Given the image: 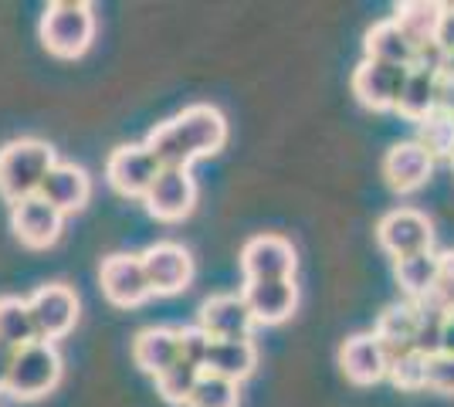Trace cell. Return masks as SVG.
I'll list each match as a JSON object with an SVG mask.
<instances>
[{
	"label": "cell",
	"mask_w": 454,
	"mask_h": 407,
	"mask_svg": "<svg viewBox=\"0 0 454 407\" xmlns=\"http://www.w3.org/2000/svg\"><path fill=\"white\" fill-rule=\"evenodd\" d=\"M373 336L380 340V347L387 353V360H394L400 353H411L417 343V306L414 302H394L380 312L377 330Z\"/></svg>",
	"instance_id": "cell-19"
},
{
	"label": "cell",
	"mask_w": 454,
	"mask_h": 407,
	"mask_svg": "<svg viewBox=\"0 0 454 407\" xmlns=\"http://www.w3.org/2000/svg\"><path fill=\"white\" fill-rule=\"evenodd\" d=\"M160 163L156 156L146 150V143H129V146H119L113 150L109 163H106V176L113 184L115 194L122 197H146L150 187L160 176Z\"/></svg>",
	"instance_id": "cell-8"
},
{
	"label": "cell",
	"mask_w": 454,
	"mask_h": 407,
	"mask_svg": "<svg viewBox=\"0 0 454 407\" xmlns=\"http://www.w3.org/2000/svg\"><path fill=\"white\" fill-rule=\"evenodd\" d=\"M407 72H411V68L363 59L360 68L353 72V96L360 98L366 109H377V113L397 109V98H400L403 82H407Z\"/></svg>",
	"instance_id": "cell-11"
},
{
	"label": "cell",
	"mask_w": 454,
	"mask_h": 407,
	"mask_svg": "<svg viewBox=\"0 0 454 407\" xmlns=\"http://www.w3.org/2000/svg\"><path fill=\"white\" fill-rule=\"evenodd\" d=\"M441 11H444V4H427V0H411V4H400L397 7V24L400 31L411 38L417 51L420 48H427V44H434V35H437V20H441Z\"/></svg>",
	"instance_id": "cell-26"
},
{
	"label": "cell",
	"mask_w": 454,
	"mask_h": 407,
	"mask_svg": "<svg viewBox=\"0 0 454 407\" xmlns=\"http://www.w3.org/2000/svg\"><path fill=\"white\" fill-rule=\"evenodd\" d=\"M31 316H35V330L38 340L44 343H55L61 336L75 330L78 323V295L75 289H68L65 282H51V286H41L31 299Z\"/></svg>",
	"instance_id": "cell-5"
},
{
	"label": "cell",
	"mask_w": 454,
	"mask_h": 407,
	"mask_svg": "<svg viewBox=\"0 0 454 407\" xmlns=\"http://www.w3.org/2000/svg\"><path fill=\"white\" fill-rule=\"evenodd\" d=\"M55 163V150L44 139H31V136L11 139L0 150V197L11 200V204L38 197L41 184L51 174Z\"/></svg>",
	"instance_id": "cell-2"
},
{
	"label": "cell",
	"mask_w": 454,
	"mask_h": 407,
	"mask_svg": "<svg viewBox=\"0 0 454 407\" xmlns=\"http://www.w3.org/2000/svg\"><path fill=\"white\" fill-rule=\"evenodd\" d=\"M400 292L407 295V302H420L424 295H431V289L437 286V275H441V254L434 252H420L411 258H397L394 265Z\"/></svg>",
	"instance_id": "cell-24"
},
{
	"label": "cell",
	"mask_w": 454,
	"mask_h": 407,
	"mask_svg": "<svg viewBox=\"0 0 454 407\" xmlns=\"http://www.w3.org/2000/svg\"><path fill=\"white\" fill-rule=\"evenodd\" d=\"M451 170H454V156H451Z\"/></svg>",
	"instance_id": "cell-38"
},
{
	"label": "cell",
	"mask_w": 454,
	"mask_h": 407,
	"mask_svg": "<svg viewBox=\"0 0 454 407\" xmlns=\"http://www.w3.org/2000/svg\"><path fill=\"white\" fill-rule=\"evenodd\" d=\"M245 302L251 309V319L262 323V326H278L285 323L295 302H299V289L292 278H271V282H247L245 286Z\"/></svg>",
	"instance_id": "cell-16"
},
{
	"label": "cell",
	"mask_w": 454,
	"mask_h": 407,
	"mask_svg": "<svg viewBox=\"0 0 454 407\" xmlns=\"http://www.w3.org/2000/svg\"><path fill=\"white\" fill-rule=\"evenodd\" d=\"M38 197H44L55 211L75 214L89 204V197H92V180H89V174H85L82 167H75V163H55L51 174L44 176Z\"/></svg>",
	"instance_id": "cell-18"
},
{
	"label": "cell",
	"mask_w": 454,
	"mask_h": 407,
	"mask_svg": "<svg viewBox=\"0 0 454 407\" xmlns=\"http://www.w3.org/2000/svg\"><path fill=\"white\" fill-rule=\"evenodd\" d=\"M197 326L207 333L210 340H251V309L245 295H210L197 312Z\"/></svg>",
	"instance_id": "cell-14"
},
{
	"label": "cell",
	"mask_w": 454,
	"mask_h": 407,
	"mask_svg": "<svg viewBox=\"0 0 454 407\" xmlns=\"http://www.w3.org/2000/svg\"><path fill=\"white\" fill-rule=\"evenodd\" d=\"M176 336H180V360H187V364H193V367L204 370V364H207V353H210V343H214V340H210L200 326L176 330Z\"/></svg>",
	"instance_id": "cell-32"
},
{
	"label": "cell",
	"mask_w": 454,
	"mask_h": 407,
	"mask_svg": "<svg viewBox=\"0 0 454 407\" xmlns=\"http://www.w3.org/2000/svg\"><path fill=\"white\" fill-rule=\"evenodd\" d=\"M441 353L454 356V312L444 319V333H441Z\"/></svg>",
	"instance_id": "cell-36"
},
{
	"label": "cell",
	"mask_w": 454,
	"mask_h": 407,
	"mask_svg": "<svg viewBox=\"0 0 454 407\" xmlns=\"http://www.w3.org/2000/svg\"><path fill=\"white\" fill-rule=\"evenodd\" d=\"M441 75L454 82V51H451V55H444V68H441Z\"/></svg>",
	"instance_id": "cell-37"
},
{
	"label": "cell",
	"mask_w": 454,
	"mask_h": 407,
	"mask_svg": "<svg viewBox=\"0 0 454 407\" xmlns=\"http://www.w3.org/2000/svg\"><path fill=\"white\" fill-rule=\"evenodd\" d=\"M58 380H61V353L55 349V343L38 340L14 353V367L4 390L14 401H38L48 390H55Z\"/></svg>",
	"instance_id": "cell-4"
},
{
	"label": "cell",
	"mask_w": 454,
	"mask_h": 407,
	"mask_svg": "<svg viewBox=\"0 0 454 407\" xmlns=\"http://www.w3.org/2000/svg\"><path fill=\"white\" fill-rule=\"evenodd\" d=\"M366 59L383 61V65H400V68H414L417 61V48L411 44V38L400 31V24L394 18L380 20L366 31Z\"/></svg>",
	"instance_id": "cell-22"
},
{
	"label": "cell",
	"mask_w": 454,
	"mask_h": 407,
	"mask_svg": "<svg viewBox=\"0 0 454 407\" xmlns=\"http://www.w3.org/2000/svg\"><path fill=\"white\" fill-rule=\"evenodd\" d=\"M146 200V211L156 217V221H184L193 204H197V184L190 170H160L156 184L150 187V194L143 197Z\"/></svg>",
	"instance_id": "cell-13"
},
{
	"label": "cell",
	"mask_w": 454,
	"mask_h": 407,
	"mask_svg": "<svg viewBox=\"0 0 454 407\" xmlns=\"http://www.w3.org/2000/svg\"><path fill=\"white\" fill-rule=\"evenodd\" d=\"M133 360L136 367L150 377H160L180 360V336L170 326H150L133 340Z\"/></svg>",
	"instance_id": "cell-20"
},
{
	"label": "cell",
	"mask_w": 454,
	"mask_h": 407,
	"mask_svg": "<svg viewBox=\"0 0 454 407\" xmlns=\"http://www.w3.org/2000/svg\"><path fill=\"white\" fill-rule=\"evenodd\" d=\"M427 387L437 394H454V356L448 353L427 356Z\"/></svg>",
	"instance_id": "cell-33"
},
{
	"label": "cell",
	"mask_w": 454,
	"mask_h": 407,
	"mask_svg": "<svg viewBox=\"0 0 454 407\" xmlns=\"http://www.w3.org/2000/svg\"><path fill=\"white\" fill-rule=\"evenodd\" d=\"M340 367L353 384L370 387V384H380L387 377L390 360H387V353L373 333H360V336H349L340 347Z\"/></svg>",
	"instance_id": "cell-17"
},
{
	"label": "cell",
	"mask_w": 454,
	"mask_h": 407,
	"mask_svg": "<svg viewBox=\"0 0 454 407\" xmlns=\"http://www.w3.org/2000/svg\"><path fill=\"white\" fill-rule=\"evenodd\" d=\"M387 377L397 384L400 390H424L427 387V356L424 353H400L390 360V370H387Z\"/></svg>",
	"instance_id": "cell-31"
},
{
	"label": "cell",
	"mask_w": 454,
	"mask_h": 407,
	"mask_svg": "<svg viewBox=\"0 0 454 407\" xmlns=\"http://www.w3.org/2000/svg\"><path fill=\"white\" fill-rule=\"evenodd\" d=\"M98 282H102V295L119 309H133V306L146 302L153 295L139 254H109V258H102Z\"/></svg>",
	"instance_id": "cell-7"
},
{
	"label": "cell",
	"mask_w": 454,
	"mask_h": 407,
	"mask_svg": "<svg viewBox=\"0 0 454 407\" xmlns=\"http://www.w3.org/2000/svg\"><path fill=\"white\" fill-rule=\"evenodd\" d=\"M437 82L441 75L431 72V68H411L407 72V82H403V89H400V98H397V113L403 119H411V122H420L424 116H431L437 109Z\"/></svg>",
	"instance_id": "cell-23"
},
{
	"label": "cell",
	"mask_w": 454,
	"mask_h": 407,
	"mask_svg": "<svg viewBox=\"0 0 454 407\" xmlns=\"http://www.w3.org/2000/svg\"><path fill=\"white\" fill-rule=\"evenodd\" d=\"M434 44L444 51V55H451V51H454V4H444V11H441Z\"/></svg>",
	"instance_id": "cell-34"
},
{
	"label": "cell",
	"mask_w": 454,
	"mask_h": 407,
	"mask_svg": "<svg viewBox=\"0 0 454 407\" xmlns=\"http://www.w3.org/2000/svg\"><path fill=\"white\" fill-rule=\"evenodd\" d=\"M377 241L380 248L394 258H411V254L431 252L434 245V228L431 221L414 207H400L380 217L377 224Z\"/></svg>",
	"instance_id": "cell-6"
},
{
	"label": "cell",
	"mask_w": 454,
	"mask_h": 407,
	"mask_svg": "<svg viewBox=\"0 0 454 407\" xmlns=\"http://www.w3.org/2000/svg\"><path fill=\"white\" fill-rule=\"evenodd\" d=\"M238 401H241L238 384H231L217 373H200L187 407H238Z\"/></svg>",
	"instance_id": "cell-29"
},
{
	"label": "cell",
	"mask_w": 454,
	"mask_h": 407,
	"mask_svg": "<svg viewBox=\"0 0 454 407\" xmlns=\"http://www.w3.org/2000/svg\"><path fill=\"white\" fill-rule=\"evenodd\" d=\"M417 306V343L414 349L424 356H434L441 353V333H444V319L448 312L434 309L431 302H414Z\"/></svg>",
	"instance_id": "cell-30"
},
{
	"label": "cell",
	"mask_w": 454,
	"mask_h": 407,
	"mask_svg": "<svg viewBox=\"0 0 454 407\" xmlns=\"http://www.w3.org/2000/svg\"><path fill=\"white\" fill-rule=\"evenodd\" d=\"M139 258H143V271H146L153 295H176L193 278V258L176 241H156Z\"/></svg>",
	"instance_id": "cell-9"
},
{
	"label": "cell",
	"mask_w": 454,
	"mask_h": 407,
	"mask_svg": "<svg viewBox=\"0 0 454 407\" xmlns=\"http://www.w3.org/2000/svg\"><path fill=\"white\" fill-rule=\"evenodd\" d=\"M200 373H204L200 367H193V364H187V360H176L170 370H163V373L156 377L160 397L173 407H187L190 394H193L197 380H200Z\"/></svg>",
	"instance_id": "cell-28"
},
{
	"label": "cell",
	"mask_w": 454,
	"mask_h": 407,
	"mask_svg": "<svg viewBox=\"0 0 454 407\" xmlns=\"http://www.w3.org/2000/svg\"><path fill=\"white\" fill-rule=\"evenodd\" d=\"M227 143V119L214 106H190L146 136V150L163 170H187L197 156H214Z\"/></svg>",
	"instance_id": "cell-1"
},
{
	"label": "cell",
	"mask_w": 454,
	"mask_h": 407,
	"mask_svg": "<svg viewBox=\"0 0 454 407\" xmlns=\"http://www.w3.org/2000/svg\"><path fill=\"white\" fill-rule=\"evenodd\" d=\"M417 143L431 153V160H451L454 156V113L437 106L431 116L417 122Z\"/></svg>",
	"instance_id": "cell-27"
},
{
	"label": "cell",
	"mask_w": 454,
	"mask_h": 407,
	"mask_svg": "<svg viewBox=\"0 0 454 407\" xmlns=\"http://www.w3.org/2000/svg\"><path fill=\"white\" fill-rule=\"evenodd\" d=\"M431 170H434V160L417 139L394 143L383 156V176L397 194H411L417 187H424Z\"/></svg>",
	"instance_id": "cell-15"
},
{
	"label": "cell",
	"mask_w": 454,
	"mask_h": 407,
	"mask_svg": "<svg viewBox=\"0 0 454 407\" xmlns=\"http://www.w3.org/2000/svg\"><path fill=\"white\" fill-rule=\"evenodd\" d=\"M14 353H18V349L0 343V390L7 387V377H11V367H14Z\"/></svg>",
	"instance_id": "cell-35"
},
{
	"label": "cell",
	"mask_w": 454,
	"mask_h": 407,
	"mask_svg": "<svg viewBox=\"0 0 454 407\" xmlns=\"http://www.w3.org/2000/svg\"><path fill=\"white\" fill-rule=\"evenodd\" d=\"M241 269L247 282H271L295 275V248L278 234H254L241 248Z\"/></svg>",
	"instance_id": "cell-10"
},
{
	"label": "cell",
	"mask_w": 454,
	"mask_h": 407,
	"mask_svg": "<svg viewBox=\"0 0 454 407\" xmlns=\"http://www.w3.org/2000/svg\"><path fill=\"white\" fill-rule=\"evenodd\" d=\"M95 41V11L92 4L58 0L48 4L41 14V44L55 59H82Z\"/></svg>",
	"instance_id": "cell-3"
},
{
	"label": "cell",
	"mask_w": 454,
	"mask_h": 407,
	"mask_svg": "<svg viewBox=\"0 0 454 407\" xmlns=\"http://www.w3.org/2000/svg\"><path fill=\"white\" fill-rule=\"evenodd\" d=\"M254 367H258V349L251 340H214L204 373H217L231 384H241L254 373Z\"/></svg>",
	"instance_id": "cell-21"
},
{
	"label": "cell",
	"mask_w": 454,
	"mask_h": 407,
	"mask_svg": "<svg viewBox=\"0 0 454 407\" xmlns=\"http://www.w3.org/2000/svg\"><path fill=\"white\" fill-rule=\"evenodd\" d=\"M61 224H65V214L55 211L44 197H27L11 207V228L18 234V241L35 252L55 245L61 238Z\"/></svg>",
	"instance_id": "cell-12"
},
{
	"label": "cell",
	"mask_w": 454,
	"mask_h": 407,
	"mask_svg": "<svg viewBox=\"0 0 454 407\" xmlns=\"http://www.w3.org/2000/svg\"><path fill=\"white\" fill-rule=\"evenodd\" d=\"M0 343L11 349L38 343V330H35V316H31L27 299L0 295Z\"/></svg>",
	"instance_id": "cell-25"
}]
</instances>
